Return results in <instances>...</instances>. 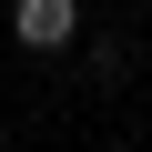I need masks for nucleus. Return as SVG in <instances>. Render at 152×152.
Segmentation results:
<instances>
[{"label": "nucleus", "mask_w": 152, "mask_h": 152, "mask_svg": "<svg viewBox=\"0 0 152 152\" xmlns=\"http://www.w3.org/2000/svg\"><path fill=\"white\" fill-rule=\"evenodd\" d=\"M10 31H20L31 51H61L71 31H81V0H20V10H10Z\"/></svg>", "instance_id": "f257e3e1"}]
</instances>
